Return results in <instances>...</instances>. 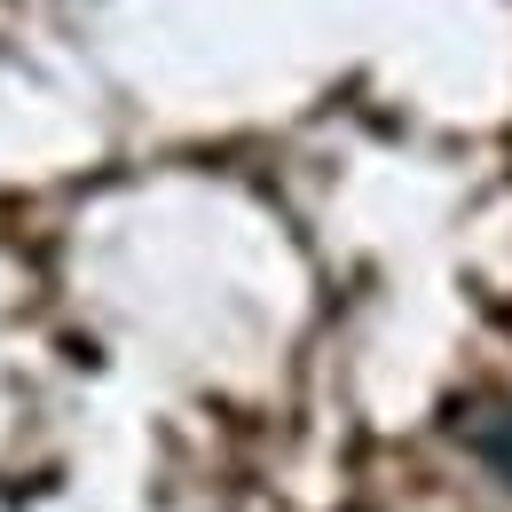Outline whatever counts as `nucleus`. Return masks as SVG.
<instances>
[{"mask_svg":"<svg viewBox=\"0 0 512 512\" xmlns=\"http://www.w3.org/2000/svg\"><path fill=\"white\" fill-rule=\"evenodd\" d=\"M457 434H465V449L512 489V402H473V410L457 418Z\"/></svg>","mask_w":512,"mask_h":512,"instance_id":"nucleus-1","label":"nucleus"}]
</instances>
